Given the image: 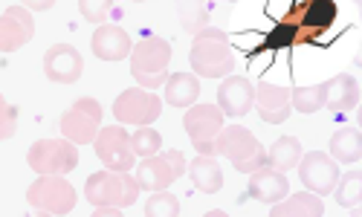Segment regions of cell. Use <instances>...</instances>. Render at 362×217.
I'll list each match as a JSON object with an SVG mask.
<instances>
[{
	"label": "cell",
	"mask_w": 362,
	"mask_h": 217,
	"mask_svg": "<svg viewBox=\"0 0 362 217\" xmlns=\"http://www.w3.org/2000/svg\"><path fill=\"white\" fill-rule=\"evenodd\" d=\"M325 81L322 84H310V87H293L290 90V107L298 113H316L325 107Z\"/></svg>",
	"instance_id": "cell-26"
},
{
	"label": "cell",
	"mask_w": 362,
	"mask_h": 217,
	"mask_svg": "<svg viewBox=\"0 0 362 217\" xmlns=\"http://www.w3.org/2000/svg\"><path fill=\"white\" fill-rule=\"evenodd\" d=\"M269 217H325V203L322 197L301 192V194H287L281 203L273 206Z\"/></svg>",
	"instance_id": "cell-24"
},
{
	"label": "cell",
	"mask_w": 362,
	"mask_h": 217,
	"mask_svg": "<svg viewBox=\"0 0 362 217\" xmlns=\"http://www.w3.org/2000/svg\"><path fill=\"white\" fill-rule=\"evenodd\" d=\"M163 113V99L157 93H148L142 87H131L122 90L113 102V116L119 125H139V128H151Z\"/></svg>",
	"instance_id": "cell-10"
},
{
	"label": "cell",
	"mask_w": 362,
	"mask_h": 217,
	"mask_svg": "<svg viewBox=\"0 0 362 217\" xmlns=\"http://www.w3.org/2000/svg\"><path fill=\"white\" fill-rule=\"evenodd\" d=\"M301 160V142L296 136H279L267 151V168H273L279 174L293 171Z\"/></svg>",
	"instance_id": "cell-25"
},
{
	"label": "cell",
	"mask_w": 362,
	"mask_h": 217,
	"mask_svg": "<svg viewBox=\"0 0 362 217\" xmlns=\"http://www.w3.org/2000/svg\"><path fill=\"white\" fill-rule=\"evenodd\" d=\"M327 93H325V107L334 110V113H351L356 110V102H359V84L351 73H339L334 78L325 81Z\"/></svg>",
	"instance_id": "cell-20"
},
{
	"label": "cell",
	"mask_w": 362,
	"mask_h": 217,
	"mask_svg": "<svg viewBox=\"0 0 362 217\" xmlns=\"http://www.w3.org/2000/svg\"><path fill=\"white\" fill-rule=\"evenodd\" d=\"M192 70L197 78H226L235 70L229 35L218 26H206L192 38Z\"/></svg>",
	"instance_id": "cell-2"
},
{
	"label": "cell",
	"mask_w": 362,
	"mask_h": 217,
	"mask_svg": "<svg viewBox=\"0 0 362 217\" xmlns=\"http://www.w3.org/2000/svg\"><path fill=\"white\" fill-rule=\"evenodd\" d=\"M93 148L107 171H134V165H136V153L131 151V136L122 125L102 128Z\"/></svg>",
	"instance_id": "cell-13"
},
{
	"label": "cell",
	"mask_w": 362,
	"mask_h": 217,
	"mask_svg": "<svg viewBox=\"0 0 362 217\" xmlns=\"http://www.w3.org/2000/svg\"><path fill=\"white\" fill-rule=\"evenodd\" d=\"M203 217H229V214H226L223 209H212V211H206Z\"/></svg>",
	"instance_id": "cell-35"
},
{
	"label": "cell",
	"mask_w": 362,
	"mask_h": 217,
	"mask_svg": "<svg viewBox=\"0 0 362 217\" xmlns=\"http://www.w3.org/2000/svg\"><path fill=\"white\" fill-rule=\"evenodd\" d=\"M334 200L342 209H354L362 203V174L359 171H345L334 189Z\"/></svg>",
	"instance_id": "cell-27"
},
{
	"label": "cell",
	"mask_w": 362,
	"mask_h": 217,
	"mask_svg": "<svg viewBox=\"0 0 362 217\" xmlns=\"http://www.w3.org/2000/svg\"><path fill=\"white\" fill-rule=\"evenodd\" d=\"M35 35L33 12L23 9V4H12L0 15V52H18Z\"/></svg>",
	"instance_id": "cell-14"
},
{
	"label": "cell",
	"mask_w": 362,
	"mask_h": 217,
	"mask_svg": "<svg viewBox=\"0 0 362 217\" xmlns=\"http://www.w3.org/2000/svg\"><path fill=\"white\" fill-rule=\"evenodd\" d=\"M76 200H78V194L64 177H38L26 189V203L38 211L52 214V217L70 214L76 209Z\"/></svg>",
	"instance_id": "cell-9"
},
{
	"label": "cell",
	"mask_w": 362,
	"mask_h": 217,
	"mask_svg": "<svg viewBox=\"0 0 362 217\" xmlns=\"http://www.w3.org/2000/svg\"><path fill=\"white\" fill-rule=\"evenodd\" d=\"M200 99V78L194 73H174L165 81V99L171 107H192Z\"/></svg>",
	"instance_id": "cell-21"
},
{
	"label": "cell",
	"mask_w": 362,
	"mask_h": 217,
	"mask_svg": "<svg viewBox=\"0 0 362 217\" xmlns=\"http://www.w3.org/2000/svg\"><path fill=\"white\" fill-rule=\"evenodd\" d=\"M351 217H362V209H359V206H354V209H351Z\"/></svg>",
	"instance_id": "cell-37"
},
{
	"label": "cell",
	"mask_w": 362,
	"mask_h": 217,
	"mask_svg": "<svg viewBox=\"0 0 362 217\" xmlns=\"http://www.w3.org/2000/svg\"><path fill=\"white\" fill-rule=\"evenodd\" d=\"M183 128L200 157H215V139L223 131V113L218 105H192L183 116Z\"/></svg>",
	"instance_id": "cell-11"
},
{
	"label": "cell",
	"mask_w": 362,
	"mask_h": 217,
	"mask_svg": "<svg viewBox=\"0 0 362 217\" xmlns=\"http://www.w3.org/2000/svg\"><path fill=\"white\" fill-rule=\"evenodd\" d=\"M255 105V87L247 76H226L218 84V110L229 119L247 116Z\"/></svg>",
	"instance_id": "cell-16"
},
{
	"label": "cell",
	"mask_w": 362,
	"mask_h": 217,
	"mask_svg": "<svg viewBox=\"0 0 362 217\" xmlns=\"http://www.w3.org/2000/svg\"><path fill=\"white\" fill-rule=\"evenodd\" d=\"M339 177H342L339 163H334L322 151H310L308 157L298 160V180H301V185H305V192H310L316 197L334 194Z\"/></svg>",
	"instance_id": "cell-12"
},
{
	"label": "cell",
	"mask_w": 362,
	"mask_h": 217,
	"mask_svg": "<svg viewBox=\"0 0 362 217\" xmlns=\"http://www.w3.org/2000/svg\"><path fill=\"white\" fill-rule=\"evenodd\" d=\"M177 15H180L183 29L192 33V35H197L200 29H206V23H209V6L206 4H180Z\"/></svg>",
	"instance_id": "cell-28"
},
{
	"label": "cell",
	"mask_w": 362,
	"mask_h": 217,
	"mask_svg": "<svg viewBox=\"0 0 362 217\" xmlns=\"http://www.w3.org/2000/svg\"><path fill=\"white\" fill-rule=\"evenodd\" d=\"M189 163L183 157V151H160L154 153V157H145L139 165H136V185H139V192H148V194H154V192H168V185L177 182L180 177L186 174Z\"/></svg>",
	"instance_id": "cell-6"
},
{
	"label": "cell",
	"mask_w": 362,
	"mask_h": 217,
	"mask_svg": "<svg viewBox=\"0 0 362 217\" xmlns=\"http://www.w3.org/2000/svg\"><path fill=\"white\" fill-rule=\"evenodd\" d=\"M44 73L55 84H73L84 73V58L73 44H52L44 52Z\"/></svg>",
	"instance_id": "cell-15"
},
{
	"label": "cell",
	"mask_w": 362,
	"mask_h": 217,
	"mask_svg": "<svg viewBox=\"0 0 362 217\" xmlns=\"http://www.w3.org/2000/svg\"><path fill=\"white\" fill-rule=\"evenodd\" d=\"M90 49L99 61H122V58H131V35L125 33L122 26L116 23H105L93 33V41H90Z\"/></svg>",
	"instance_id": "cell-18"
},
{
	"label": "cell",
	"mask_w": 362,
	"mask_h": 217,
	"mask_svg": "<svg viewBox=\"0 0 362 217\" xmlns=\"http://www.w3.org/2000/svg\"><path fill=\"white\" fill-rule=\"evenodd\" d=\"M23 9H29V12H47V9H52V0H44V4H38V0H29V4H23Z\"/></svg>",
	"instance_id": "cell-33"
},
{
	"label": "cell",
	"mask_w": 362,
	"mask_h": 217,
	"mask_svg": "<svg viewBox=\"0 0 362 217\" xmlns=\"http://www.w3.org/2000/svg\"><path fill=\"white\" fill-rule=\"evenodd\" d=\"M113 4L110 0H78V12H81V18L84 20H90V23H99V26H105V20L113 15Z\"/></svg>",
	"instance_id": "cell-31"
},
{
	"label": "cell",
	"mask_w": 362,
	"mask_h": 217,
	"mask_svg": "<svg viewBox=\"0 0 362 217\" xmlns=\"http://www.w3.org/2000/svg\"><path fill=\"white\" fill-rule=\"evenodd\" d=\"M26 217H52V214H47V211H38V209H35L33 214H26Z\"/></svg>",
	"instance_id": "cell-36"
},
{
	"label": "cell",
	"mask_w": 362,
	"mask_h": 217,
	"mask_svg": "<svg viewBox=\"0 0 362 217\" xmlns=\"http://www.w3.org/2000/svg\"><path fill=\"white\" fill-rule=\"evenodd\" d=\"M215 153L226 157L235 165V171H240V174H252L267 165L264 145L244 125H223V131L215 139Z\"/></svg>",
	"instance_id": "cell-4"
},
{
	"label": "cell",
	"mask_w": 362,
	"mask_h": 217,
	"mask_svg": "<svg viewBox=\"0 0 362 217\" xmlns=\"http://www.w3.org/2000/svg\"><path fill=\"white\" fill-rule=\"evenodd\" d=\"M90 217H125V214H122V209H107V206H102V209H96Z\"/></svg>",
	"instance_id": "cell-34"
},
{
	"label": "cell",
	"mask_w": 362,
	"mask_h": 217,
	"mask_svg": "<svg viewBox=\"0 0 362 217\" xmlns=\"http://www.w3.org/2000/svg\"><path fill=\"white\" fill-rule=\"evenodd\" d=\"M26 163L38 177H64L78 165V148L67 139H38L29 145Z\"/></svg>",
	"instance_id": "cell-7"
},
{
	"label": "cell",
	"mask_w": 362,
	"mask_h": 217,
	"mask_svg": "<svg viewBox=\"0 0 362 217\" xmlns=\"http://www.w3.org/2000/svg\"><path fill=\"white\" fill-rule=\"evenodd\" d=\"M131 151L136 153V157H154V153H160L163 151V136H160V131H154V128H139L134 136H131Z\"/></svg>",
	"instance_id": "cell-29"
},
{
	"label": "cell",
	"mask_w": 362,
	"mask_h": 217,
	"mask_svg": "<svg viewBox=\"0 0 362 217\" xmlns=\"http://www.w3.org/2000/svg\"><path fill=\"white\" fill-rule=\"evenodd\" d=\"M337 23V4L334 0H296L287 15L276 23L273 35L264 41L269 49H290L301 44H319L325 33Z\"/></svg>",
	"instance_id": "cell-1"
},
{
	"label": "cell",
	"mask_w": 362,
	"mask_h": 217,
	"mask_svg": "<svg viewBox=\"0 0 362 217\" xmlns=\"http://www.w3.org/2000/svg\"><path fill=\"white\" fill-rule=\"evenodd\" d=\"M18 134V107L9 105L0 93V139H12Z\"/></svg>",
	"instance_id": "cell-32"
},
{
	"label": "cell",
	"mask_w": 362,
	"mask_h": 217,
	"mask_svg": "<svg viewBox=\"0 0 362 217\" xmlns=\"http://www.w3.org/2000/svg\"><path fill=\"white\" fill-rule=\"evenodd\" d=\"M145 217H180V200L168 192H154L145 203Z\"/></svg>",
	"instance_id": "cell-30"
},
{
	"label": "cell",
	"mask_w": 362,
	"mask_h": 217,
	"mask_svg": "<svg viewBox=\"0 0 362 217\" xmlns=\"http://www.w3.org/2000/svg\"><path fill=\"white\" fill-rule=\"evenodd\" d=\"M58 128H62V136L73 145H90L96 142L99 131H102V105L96 99H76L58 119Z\"/></svg>",
	"instance_id": "cell-8"
},
{
	"label": "cell",
	"mask_w": 362,
	"mask_h": 217,
	"mask_svg": "<svg viewBox=\"0 0 362 217\" xmlns=\"http://www.w3.org/2000/svg\"><path fill=\"white\" fill-rule=\"evenodd\" d=\"M186 174H189L194 189L203 192V194H218L223 189V171H221V165H218L215 157H197L186 168Z\"/></svg>",
	"instance_id": "cell-23"
},
{
	"label": "cell",
	"mask_w": 362,
	"mask_h": 217,
	"mask_svg": "<svg viewBox=\"0 0 362 217\" xmlns=\"http://www.w3.org/2000/svg\"><path fill=\"white\" fill-rule=\"evenodd\" d=\"M168 64H171V44L160 35H148L131 49V76L148 93H154L168 81Z\"/></svg>",
	"instance_id": "cell-3"
},
{
	"label": "cell",
	"mask_w": 362,
	"mask_h": 217,
	"mask_svg": "<svg viewBox=\"0 0 362 217\" xmlns=\"http://www.w3.org/2000/svg\"><path fill=\"white\" fill-rule=\"evenodd\" d=\"M290 194V182L284 174L273 171V168H258L250 174V197L267 206H276Z\"/></svg>",
	"instance_id": "cell-19"
},
{
	"label": "cell",
	"mask_w": 362,
	"mask_h": 217,
	"mask_svg": "<svg viewBox=\"0 0 362 217\" xmlns=\"http://www.w3.org/2000/svg\"><path fill=\"white\" fill-rule=\"evenodd\" d=\"M84 197L96 209H128L139 197V185L131 171H96L84 182Z\"/></svg>",
	"instance_id": "cell-5"
},
{
	"label": "cell",
	"mask_w": 362,
	"mask_h": 217,
	"mask_svg": "<svg viewBox=\"0 0 362 217\" xmlns=\"http://www.w3.org/2000/svg\"><path fill=\"white\" fill-rule=\"evenodd\" d=\"M258 116L267 125H284L290 116V87L281 84H269V81H258L255 84V105Z\"/></svg>",
	"instance_id": "cell-17"
},
{
	"label": "cell",
	"mask_w": 362,
	"mask_h": 217,
	"mask_svg": "<svg viewBox=\"0 0 362 217\" xmlns=\"http://www.w3.org/2000/svg\"><path fill=\"white\" fill-rule=\"evenodd\" d=\"M334 163L342 165H354L362 160V134L354 125L339 128L334 136H330V153H327Z\"/></svg>",
	"instance_id": "cell-22"
}]
</instances>
